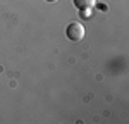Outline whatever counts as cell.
Instances as JSON below:
<instances>
[{
	"mask_svg": "<svg viewBox=\"0 0 129 124\" xmlns=\"http://www.w3.org/2000/svg\"><path fill=\"white\" fill-rule=\"evenodd\" d=\"M67 38L71 41H81L84 38V26L81 24V22H71L69 26H67Z\"/></svg>",
	"mask_w": 129,
	"mask_h": 124,
	"instance_id": "obj_1",
	"label": "cell"
},
{
	"mask_svg": "<svg viewBox=\"0 0 129 124\" xmlns=\"http://www.w3.org/2000/svg\"><path fill=\"white\" fill-rule=\"evenodd\" d=\"M47 2H59V0H47Z\"/></svg>",
	"mask_w": 129,
	"mask_h": 124,
	"instance_id": "obj_3",
	"label": "cell"
},
{
	"mask_svg": "<svg viewBox=\"0 0 129 124\" xmlns=\"http://www.w3.org/2000/svg\"><path fill=\"white\" fill-rule=\"evenodd\" d=\"M72 2H74V5L79 10L91 9V7H95V4H96V0H72Z\"/></svg>",
	"mask_w": 129,
	"mask_h": 124,
	"instance_id": "obj_2",
	"label": "cell"
}]
</instances>
